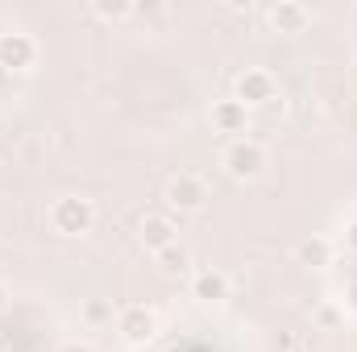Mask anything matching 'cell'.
<instances>
[{
  "mask_svg": "<svg viewBox=\"0 0 357 352\" xmlns=\"http://www.w3.org/2000/svg\"><path fill=\"white\" fill-rule=\"evenodd\" d=\"M46 224L63 241H84L96 228V203H91L88 195H59L46 207Z\"/></svg>",
  "mask_w": 357,
  "mask_h": 352,
  "instance_id": "obj_1",
  "label": "cell"
},
{
  "mask_svg": "<svg viewBox=\"0 0 357 352\" xmlns=\"http://www.w3.org/2000/svg\"><path fill=\"white\" fill-rule=\"evenodd\" d=\"M208 199H212L208 182H204L199 175H191V170L171 175V178H167V186H162L167 216H199V211L208 207Z\"/></svg>",
  "mask_w": 357,
  "mask_h": 352,
  "instance_id": "obj_2",
  "label": "cell"
},
{
  "mask_svg": "<svg viewBox=\"0 0 357 352\" xmlns=\"http://www.w3.org/2000/svg\"><path fill=\"white\" fill-rule=\"evenodd\" d=\"M112 323H116V336H121L129 349H150V344L158 340V332H162L158 311L146 307V303H129V307H121Z\"/></svg>",
  "mask_w": 357,
  "mask_h": 352,
  "instance_id": "obj_3",
  "label": "cell"
},
{
  "mask_svg": "<svg viewBox=\"0 0 357 352\" xmlns=\"http://www.w3.org/2000/svg\"><path fill=\"white\" fill-rule=\"evenodd\" d=\"M266 162H270L266 150L258 141H250V137L229 141L225 154H220V166H225V175L233 178V182H258V178L266 175Z\"/></svg>",
  "mask_w": 357,
  "mask_h": 352,
  "instance_id": "obj_4",
  "label": "cell"
},
{
  "mask_svg": "<svg viewBox=\"0 0 357 352\" xmlns=\"http://www.w3.org/2000/svg\"><path fill=\"white\" fill-rule=\"evenodd\" d=\"M233 99L245 104V108H270V104L282 99V91H278V79L270 75L266 67H245L233 79Z\"/></svg>",
  "mask_w": 357,
  "mask_h": 352,
  "instance_id": "obj_5",
  "label": "cell"
},
{
  "mask_svg": "<svg viewBox=\"0 0 357 352\" xmlns=\"http://www.w3.org/2000/svg\"><path fill=\"white\" fill-rule=\"evenodd\" d=\"M38 58H42V46H38L33 33H25V29H8V33H0V67H4V71H13V75H29V71L38 67Z\"/></svg>",
  "mask_w": 357,
  "mask_h": 352,
  "instance_id": "obj_6",
  "label": "cell"
},
{
  "mask_svg": "<svg viewBox=\"0 0 357 352\" xmlns=\"http://www.w3.org/2000/svg\"><path fill=\"white\" fill-rule=\"evenodd\" d=\"M137 245H142L150 257L162 253V249H171V245H178L175 216H167V211H146V216L137 220Z\"/></svg>",
  "mask_w": 357,
  "mask_h": 352,
  "instance_id": "obj_7",
  "label": "cell"
},
{
  "mask_svg": "<svg viewBox=\"0 0 357 352\" xmlns=\"http://www.w3.org/2000/svg\"><path fill=\"white\" fill-rule=\"evenodd\" d=\"M187 290H191L195 303H204V307H220V303H229V290H233V286H229V273H225V269L204 265V269H191Z\"/></svg>",
  "mask_w": 357,
  "mask_h": 352,
  "instance_id": "obj_8",
  "label": "cell"
},
{
  "mask_svg": "<svg viewBox=\"0 0 357 352\" xmlns=\"http://www.w3.org/2000/svg\"><path fill=\"white\" fill-rule=\"evenodd\" d=\"M266 21H270L274 33L295 38V33H307V25H312V8L299 4V0H278V4H270L266 8Z\"/></svg>",
  "mask_w": 357,
  "mask_h": 352,
  "instance_id": "obj_9",
  "label": "cell"
},
{
  "mask_svg": "<svg viewBox=\"0 0 357 352\" xmlns=\"http://www.w3.org/2000/svg\"><path fill=\"white\" fill-rule=\"evenodd\" d=\"M208 120H212L216 133H245V129H250V108L229 95V99H216V104H212Z\"/></svg>",
  "mask_w": 357,
  "mask_h": 352,
  "instance_id": "obj_10",
  "label": "cell"
},
{
  "mask_svg": "<svg viewBox=\"0 0 357 352\" xmlns=\"http://www.w3.org/2000/svg\"><path fill=\"white\" fill-rule=\"evenodd\" d=\"M295 262L307 265V269H328V265H333V241H328V237H307V241H299Z\"/></svg>",
  "mask_w": 357,
  "mask_h": 352,
  "instance_id": "obj_11",
  "label": "cell"
},
{
  "mask_svg": "<svg viewBox=\"0 0 357 352\" xmlns=\"http://www.w3.org/2000/svg\"><path fill=\"white\" fill-rule=\"evenodd\" d=\"M154 265H158V273H167V278H183V273H191V253H187L183 245H171V249L154 253Z\"/></svg>",
  "mask_w": 357,
  "mask_h": 352,
  "instance_id": "obj_12",
  "label": "cell"
},
{
  "mask_svg": "<svg viewBox=\"0 0 357 352\" xmlns=\"http://www.w3.org/2000/svg\"><path fill=\"white\" fill-rule=\"evenodd\" d=\"M116 315H112V298H104V294H91L84 298V323L88 328H104V323H112Z\"/></svg>",
  "mask_w": 357,
  "mask_h": 352,
  "instance_id": "obj_13",
  "label": "cell"
},
{
  "mask_svg": "<svg viewBox=\"0 0 357 352\" xmlns=\"http://www.w3.org/2000/svg\"><path fill=\"white\" fill-rule=\"evenodd\" d=\"M91 13H96L100 21H125V17H133L137 8L125 4V0H91Z\"/></svg>",
  "mask_w": 357,
  "mask_h": 352,
  "instance_id": "obj_14",
  "label": "cell"
},
{
  "mask_svg": "<svg viewBox=\"0 0 357 352\" xmlns=\"http://www.w3.org/2000/svg\"><path fill=\"white\" fill-rule=\"evenodd\" d=\"M54 352H96V349H91L88 340H79V336H71V340H63V344H59Z\"/></svg>",
  "mask_w": 357,
  "mask_h": 352,
  "instance_id": "obj_15",
  "label": "cell"
},
{
  "mask_svg": "<svg viewBox=\"0 0 357 352\" xmlns=\"http://www.w3.org/2000/svg\"><path fill=\"white\" fill-rule=\"evenodd\" d=\"M320 323H328V328H333V323H337V311H333V307H324V311H320Z\"/></svg>",
  "mask_w": 357,
  "mask_h": 352,
  "instance_id": "obj_16",
  "label": "cell"
},
{
  "mask_svg": "<svg viewBox=\"0 0 357 352\" xmlns=\"http://www.w3.org/2000/svg\"><path fill=\"white\" fill-rule=\"evenodd\" d=\"M8 298H13V294H8V282H4V278H0V311H4V307H8Z\"/></svg>",
  "mask_w": 357,
  "mask_h": 352,
  "instance_id": "obj_17",
  "label": "cell"
},
{
  "mask_svg": "<svg viewBox=\"0 0 357 352\" xmlns=\"http://www.w3.org/2000/svg\"><path fill=\"white\" fill-rule=\"evenodd\" d=\"M0 352H4V336H0Z\"/></svg>",
  "mask_w": 357,
  "mask_h": 352,
  "instance_id": "obj_18",
  "label": "cell"
}]
</instances>
